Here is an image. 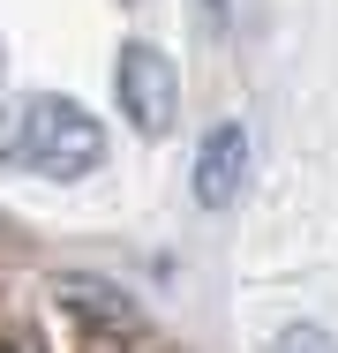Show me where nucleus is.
<instances>
[{"label": "nucleus", "instance_id": "2", "mask_svg": "<svg viewBox=\"0 0 338 353\" xmlns=\"http://www.w3.org/2000/svg\"><path fill=\"white\" fill-rule=\"evenodd\" d=\"M113 90H121V113H128L135 136H166V128H173L181 75H173V61H166L158 46L128 38V46H121V61H113Z\"/></svg>", "mask_w": 338, "mask_h": 353}, {"label": "nucleus", "instance_id": "5", "mask_svg": "<svg viewBox=\"0 0 338 353\" xmlns=\"http://www.w3.org/2000/svg\"><path fill=\"white\" fill-rule=\"evenodd\" d=\"M270 353H338V339H331V331H316V323H293V331L270 339Z\"/></svg>", "mask_w": 338, "mask_h": 353}, {"label": "nucleus", "instance_id": "3", "mask_svg": "<svg viewBox=\"0 0 338 353\" xmlns=\"http://www.w3.org/2000/svg\"><path fill=\"white\" fill-rule=\"evenodd\" d=\"M241 181H248V128H241V121H218V128L196 143L188 196H196V211H233Z\"/></svg>", "mask_w": 338, "mask_h": 353}, {"label": "nucleus", "instance_id": "1", "mask_svg": "<svg viewBox=\"0 0 338 353\" xmlns=\"http://www.w3.org/2000/svg\"><path fill=\"white\" fill-rule=\"evenodd\" d=\"M15 150L23 165H38L46 181H83L106 158V128L75 105V98H30L15 121Z\"/></svg>", "mask_w": 338, "mask_h": 353}, {"label": "nucleus", "instance_id": "4", "mask_svg": "<svg viewBox=\"0 0 338 353\" xmlns=\"http://www.w3.org/2000/svg\"><path fill=\"white\" fill-rule=\"evenodd\" d=\"M61 308L83 316V323H98V331H135V301L113 279H98V271H68L61 279Z\"/></svg>", "mask_w": 338, "mask_h": 353}]
</instances>
